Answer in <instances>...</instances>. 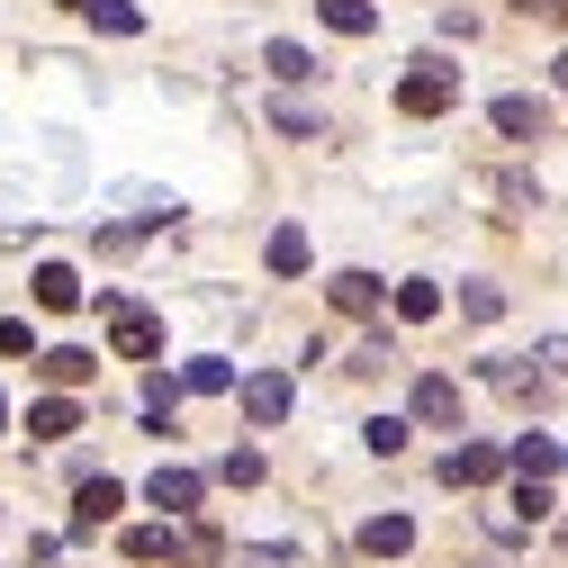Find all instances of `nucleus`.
Returning a JSON list of instances; mask_svg holds the SVG:
<instances>
[{
    "instance_id": "f257e3e1",
    "label": "nucleus",
    "mask_w": 568,
    "mask_h": 568,
    "mask_svg": "<svg viewBox=\"0 0 568 568\" xmlns=\"http://www.w3.org/2000/svg\"><path fill=\"white\" fill-rule=\"evenodd\" d=\"M452 100H460V73H452V63H434V54L406 63V82H397V109H406V118H443Z\"/></svg>"
},
{
    "instance_id": "f03ea898",
    "label": "nucleus",
    "mask_w": 568,
    "mask_h": 568,
    "mask_svg": "<svg viewBox=\"0 0 568 568\" xmlns=\"http://www.w3.org/2000/svg\"><path fill=\"white\" fill-rule=\"evenodd\" d=\"M109 343H118V362H154V352H163V325H154L145 307L109 298Z\"/></svg>"
},
{
    "instance_id": "7ed1b4c3",
    "label": "nucleus",
    "mask_w": 568,
    "mask_h": 568,
    "mask_svg": "<svg viewBox=\"0 0 568 568\" xmlns=\"http://www.w3.org/2000/svg\"><path fill=\"white\" fill-rule=\"evenodd\" d=\"M443 478L452 487H496V478H506V452H496V443H452L443 452Z\"/></svg>"
},
{
    "instance_id": "20e7f679",
    "label": "nucleus",
    "mask_w": 568,
    "mask_h": 568,
    "mask_svg": "<svg viewBox=\"0 0 568 568\" xmlns=\"http://www.w3.org/2000/svg\"><path fill=\"white\" fill-rule=\"evenodd\" d=\"M406 406H415V424H434V434H452V424H460V379H443V371H424Z\"/></svg>"
},
{
    "instance_id": "39448f33",
    "label": "nucleus",
    "mask_w": 568,
    "mask_h": 568,
    "mask_svg": "<svg viewBox=\"0 0 568 568\" xmlns=\"http://www.w3.org/2000/svg\"><path fill=\"white\" fill-rule=\"evenodd\" d=\"M487 388H506L515 406H550V397H559V379L532 371V362H487Z\"/></svg>"
},
{
    "instance_id": "423d86ee",
    "label": "nucleus",
    "mask_w": 568,
    "mask_h": 568,
    "mask_svg": "<svg viewBox=\"0 0 568 568\" xmlns=\"http://www.w3.org/2000/svg\"><path fill=\"white\" fill-rule=\"evenodd\" d=\"M118 506H126V487H118V478H91V487L73 496V541H91L100 524H118Z\"/></svg>"
},
{
    "instance_id": "0eeeda50",
    "label": "nucleus",
    "mask_w": 568,
    "mask_h": 568,
    "mask_svg": "<svg viewBox=\"0 0 568 568\" xmlns=\"http://www.w3.org/2000/svg\"><path fill=\"white\" fill-rule=\"evenodd\" d=\"M290 406H298V388H290V371H253V379H244V415H253V424H280V415H290Z\"/></svg>"
},
{
    "instance_id": "6e6552de",
    "label": "nucleus",
    "mask_w": 568,
    "mask_h": 568,
    "mask_svg": "<svg viewBox=\"0 0 568 568\" xmlns=\"http://www.w3.org/2000/svg\"><path fill=\"white\" fill-rule=\"evenodd\" d=\"M541 126H550V100H496V135H515V145H541Z\"/></svg>"
},
{
    "instance_id": "1a4fd4ad",
    "label": "nucleus",
    "mask_w": 568,
    "mask_h": 568,
    "mask_svg": "<svg viewBox=\"0 0 568 568\" xmlns=\"http://www.w3.org/2000/svg\"><path fill=\"white\" fill-rule=\"evenodd\" d=\"M145 496H154L163 515H190L199 496H207V478H199V469H154V478H145Z\"/></svg>"
},
{
    "instance_id": "9d476101",
    "label": "nucleus",
    "mask_w": 568,
    "mask_h": 568,
    "mask_svg": "<svg viewBox=\"0 0 568 568\" xmlns=\"http://www.w3.org/2000/svg\"><path fill=\"white\" fill-rule=\"evenodd\" d=\"M325 298H334V316H379L388 290H379L371 271H334V290H325Z\"/></svg>"
},
{
    "instance_id": "9b49d317",
    "label": "nucleus",
    "mask_w": 568,
    "mask_h": 568,
    "mask_svg": "<svg viewBox=\"0 0 568 568\" xmlns=\"http://www.w3.org/2000/svg\"><path fill=\"white\" fill-rule=\"evenodd\" d=\"M506 469H515V478H559V469H568V452H559L550 434H524V443L506 452Z\"/></svg>"
},
{
    "instance_id": "f8f14e48",
    "label": "nucleus",
    "mask_w": 568,
    "mask_h": 568,
    "mask_svg": "<svg viewBox=\"0 0 568 568\" xmlns=\"http://www.w3.org/2000/svg\"><path fill=\"white\" fill-rule=\"evenodd\" d=\"M28 362L54 379V388H82L91 371H100V352H82V343H63V352H28Z\"/></svg>"
},
{
    "instance_id": "ddd939ff",
    "label": "nucleus",
    "mask_w": 568,
    "mask_h": 568,
    "mask_svg": "<svg viewBox=\"0 0 568 568\" xmlns=\"http://www.w3.org/2000/svg\"><path fill=\"white\" fill-rule=\"evenodd\" d=\"M28 434H37V443L82 434V406H73V397H45V406H28Z\"/></svg>"
},
{
    "instance_id": "4468645a",
    "label": "nucleus",
    "mask_w": 568,
    "mask_h": 568,
    "mask_svg": "<svg viewBox=\"0 0 568 568\" xmlns=\"http://www.w3.org/2000/svg\"><path fill=\"white\" fill-rule=\"evenodd\" d=\"M262 63H271V82H316V54H307V45H290V37H271V45H262Z\"/></svg>"
},
{
    "instance_id": "2eb2a0df",
    "label": "nucleus",
    "mask_w": 568,
    "mask_h": 568,
    "mask_svg": "<svg viewBox=\"0 0 568 568\" xmlns=\"http://www.w3.org/2000/svg\"><path fill=\"white\" fill-rule=\"evenodd\" d=\"M316 19H325L334 37H371V28H379V10H371V0H316Z\"/></svg>"
},
{
    "instance_id": "dca6fc26",
    "label": "nucleus",
    "mask_w": 568,
    "mask_h": 568,
    "mask_svg": "<svg viewBox=\"0 0 568 568\" xmlns=\"http://www.w3.org/2000/svg\"><path fill=\"white\" fill-rule=\"evenodd\" d=\"M362 550L371 559H397V550H415V524L406 515H379V524H362Z\"/></svg>"
},
{
    "instance_id": "f3484780",
    "label": "nucleus",
    "mask_w": 568,
    "mask_h": 568,
    "mask_svg": "<svg viewBox=\"0 0 568 568\" xmlns=\"http://www.w3.org/2000/svg\"><path fill=\"white\" fill-rule=\"evenodd\" d=\"M262 262H271L280 280H298V271H307V226H280V235L262 244Z\"/></svg>"
},
{
    "instance_id": "a211bd4d",
    "label": "nucleus",
    "mask_w": 568,
    "mask_h": 568,
    "mask_svg": "<svg viewBox=\"0 0 568 568\" xmlns=\"http://www.w3.org/2000/svg\"><path fill=\"white\" fill-rule=\"evenodd\" d=\"M37 307H54V316H63V307H82V280L63 271V262H45V271H37Z\"/></svg>"
},
{
    "instance_id": "6ab92c4d",
    "label": "nucleus",
    "mask_w": 568,
    "mask_h": 568,
    "mask_svg": "<svg viewBox=\"0 0 568 568\" xmlns=\"http://www.w3.org/2000/svg\"><path fill=\"white\" fill-rule=\"evenodd\" d=\"M397 316L406 325H434L443 316V290H434V280H397Z\"/></svg>"
},
{
    "instance_id": "aec40b11",
    "label": "nucleus",
    "mask_w": 568,
    "mask_h": 568,
    "mask_svg": "<svg viewBox=\"0 0 568 568\" xmlns=\"http://www.w3.org/2000/svg\"><path fill=\"white\" fill-rule=\"evenodd\" d=\"M181 388H190V397H217V388H235V371L217 362V352H207V362H190V371H181Z\"/></svg>"
},
{
    "instance_id": "412c9836",
    "label": "nucleus",
    "mask_w": 568,
    "mask_h": 568,
    "mask_svg": "<svg viewBox=\"0 0 568 568\" xmlns=\"http://www.w3.org/2000/svg\"><path fill=\"white\" fill-rule=\"evenodd\" d=\"M82 19H91V28H109V37H135V28H145V19H135V10H126V0H91V10H82Z\"/></svg>"
},
{
    "instance_id": "4be33fe9",
    "label": "nucleus",
    "mask_w": 568,
    "mask_h": 568,
    "mask_svg": "<svg viewBox=\"0 0 568 568\" xmlns=\"http://www.w3.org/2000/svg\"><path fill=\"white\" fill-rule=\"evenodd\" d=\"M460 316H469V325H496V316H506V298H496L487 280H469V290H460Z\"/></svg>"
},
{
    "instance_id": "5701e85b",
    "label": "nucleus",
    "mask_w": 568,
    "mask_h": 568,
    "mask_svg": "<svg viewBox=\"0 0 568 568\" xmlns=\"http://www.w3.org/2000/svg\"><path fill=\"white\" fill-rule=\"evenodd\" d=\"M371 452H379V460L406 452V424H397V415H371Z\"/></svg>"
},
{
    "instance_id": "b1692460",
    "label": "nucleus",
    "mask_w": 568,
    "mask_h": 568,
    "mask_svg": "<svg viewBox=\"0 0 568 568\" xmlns=\"http://www.w3.org/2000/svg\"><path fill=\"white\" fill-rule=\"evenodd\" d=\"M541 515H550V487L524 478V487H515V524H541Z\"/></svg>"
},
{
    "instance_id": "393cba45",
    "label": "nucleus",
    "mask_w": 568,
    "mask_h": 568,
    "mask_svg": "<svg viewBox=\"0 0 568 568\" xmlns=\"http://www.w3.org/2000/svg\"><path fill=\"white\" fill-rule=\"evenodd\" d=\"M163 550H172L163 524H135V532H126V559H163Z\"/></svg>"
},
{
    "instance_id": "a878e982",
    "label": "nucleus",
    "mask_w": 568,
    "mask_h": 568,
    "mask_svg": "<svg viewBox=\"0 0 568 568\" xmlns=\"http://www.w3.org/2000/svg\"><path fill=\"white\" fill-rule=\"evenodd\" d=\"M226 487H262V452H235L226 460Z\"/></svg>"
},
{
    "instance_id": "bb28decb",
    "label": "nucleus",
    "mask_w": 568,
    "mask_h": 568,
    "mask_svg": "<svg viewBox=\"0 0 568 568\" xmlns=\"http://www.w3.org/2000/svg\"><path fill=\"white\" fill-rule=\"evenodd\" d=\"M524 19H541V28H568V0H515Z\"/></svg>"
},
{
    "instance_id": "cd10ccee",
    "label": "nucleus",
    "mask_w": 568,
    "mask_h": 568,
    "mask_svg": "<svg viewBox=\"0 0 568 568\" xmlns=\"http://www.w3.org/2000/svg\"><path fill=\"white\" fill-rule=\"evenodd\" d=\"M559 91H568V54H559Z\"/></svg>"
},
{
    "instance_id": "c85d7f7f",
    "label": "nucleus",
    "mask_w": 568,
    "mask_h": 568,
    "mask_svg": "<svg viewBox=\"0 0 568 568\" xmlns=\"http://www.w3.org/2000/svg\"><path fill=\"white\" fill-rule=\"evenodd\" d=\"M63 10H91V0H63Z\"/></svg>"
},
{
    "instance_id": "c756f323",
    "label": "nucleus",
    "mask_w": 568,
    "mask_h": 568,
    "mask_svg": "<svg viewBox=\"0 0 568 568\" xmlns=\"http://www.w3.org/2000/svg\"><path fill=\"white\" fill-rule=\"evenodd\" d=\"M0 424H10V397H0Z\"/></svg>"
}]
</instances>
